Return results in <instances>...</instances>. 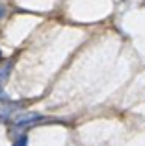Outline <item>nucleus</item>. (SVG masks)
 Listing matches in <instances>:
<instances>
[{
  "label": "nucleus",
  "instance_id": "5",
  "mask_svg": "<svg viewBox=\"0 0 145 146\" xmlns=\"http://www.w3.org/2000/svg\"><path fill=\"white\" fill-rule=\"evenodd\" d=\"M0 59H2V50H0Z\"/></svg>",
  "mask_w": 145,
  "mask_h": 146
},
{
  "label": "nucleus",
  "instance_id": "3",
  "mask_svg": "<svg viewBox=\"0 0 145 146\" xmlns=\"http://www.w3.org/2000/svg\"><path fill=\"white\" fill-rule=\"evenodd\" d=\"M13 146H28V139H26V137H21V139H17L13 143Z\"/></svg>",
  "mask_w": 145,
  "mask_h": 146
},
{
  "label": "nucleus",
  "instance_id": "2",
  "mask_svg": "<svg viewBox=\"0 0 145 146\" xmlns=\"http://www.w3.org/2000/svg\"><path fill=\"white\" fill-rule=\"evenodd\" d=\"M7 72H9V65H6V67L0 70V83H4L7 80Z\"/></svg>",
  "mask_w": 145,
  "mask_h": 146
},
{
  "label": "nucleus",
  "instance_id": "1",
  "mask_svg": "<svg viewBox=\"0 0 145 146\" xmlns=\"http://www.w3.org/2000/svg\"><path fill=\"white\" fill-rule=\"evenodd\" d=\"M39 115L36 113H28V115H19V117H15V124L17 126H26V124H34V122L39 120Z\"/></svg>",
  "mask_w": 145,
  "mask_h": 146
},
{
  "label": "nucleus",
  "instance_id": "4",
  "mask_svg": "<svg viewBox=\"0 0 145 146\" xmlns=\"http://www.w3.org/2000/svg\"><path fill=\"white\" fill-rule=\"evenodd\" d=\"M2 13H4V9H2V7H0V17H2Z\"/></svg>",
  "mask_w": 145,
  "mask_h": 146
}]
</instances>
